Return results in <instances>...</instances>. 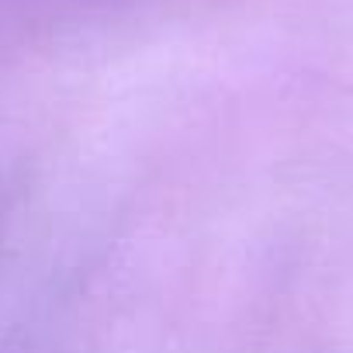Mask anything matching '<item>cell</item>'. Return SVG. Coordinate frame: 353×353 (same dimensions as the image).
<instances>
[]
</instances>
